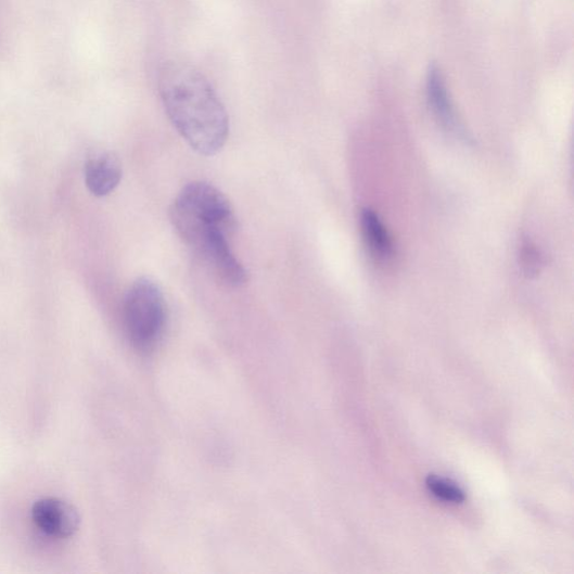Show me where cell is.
<instances>
[{
    "label": "cell",
    "instance_id": "obj_1",
    "mask_svg": "<svg viewBox=\"0 0 574 574\" xmlns=\"http://www.w3.org/2000/svg\"><path fill=\"white\" fill-rule=\"evenodd\" d=\"M158 89L168 118L199 154L219 153L229 133V118L215 89L192 65L168 62L160 73Z\"/></svg>",
    "mask_w": 574,
    "mask_h": 574
},
{
    "label": "cell",
    "instance_id": "obj_2",
    "mask_svg": "<svg viewBox=\"0 0 574 574\" xmlns=\"http://www.w3.org/2000/svg\"><path fill=\"white\" fill-rule=\"evenodd\" d=\"M166 321L161 288L148 278L135 281L124 302V322L131 345L142 353L153 350L162 340Z\"/></svg>",
    "mask_w": 574,
    "mask_h": 574
},
{
    "label": "cell",
    "instance_id": "obj_3",
    "mask_svg": "<svg viewBox=\"0 0 574 574\" xmlns=\"http://www.w3.org/2000/svg\"><path fill=\"white\" fill-rule=\"evenodd\" d=\"M31 520L44 534L55 538L74 536L80 527V514L74 505L56 497H43L31 506Z\"/></svg>",
    "mask_w": 574,
    "mask_h": 574
},
{
    "label": "cell",
    "instance_id": "obj_4",
    "mask_svg": "<svg viewBox=\"0 0 574 574\" xmlns=\"http://www.w3.org/2000/svg\"><path fill=\"white\" fill-rule=\"evenodd\" d=\"M122 177V162L112 152L97 153L86 164V186L95 196L111 194L119 186Z\"/></svg>",
    "mask_w": 574,
    "mask_h": 574
},
{
    "label": "cell",
    "instance_id": "obj_5",
    "mask_svg": "<svg viewBox=\"0 0 574 574\" xmlns=\"http://www.w3.org/2000/svg\"><path fill=\"white\" fill-rule=\"evenodd\" d=\"M429 106L438 122L448 130H460L456 114L448 94L445 79L435 65L430 66L426 79Z\"/></svg>",
    "mask_w": 574,
    "mask_h": 574
},
{
    "label": "cell",
    "instance_id": "obj_6",
    "mask_svg": "<svg viewBox=\"0 0 574 574\" xmlns=\"http://www.w3.org/2000/svg\"><path fill=\"white\" fill-rule=\"evenodd\" d=\"M361 230L370 253L380 260H390L394 256L391 235L380 217L370 209L361 213Z\"/></svg>",
    "mask_w": 574,
    "mask_h": 574
},
{
    "label": "cell",
    "instance_id": "obj_7",
    "mask_svg": "<svg viewBox=\"0 0 574 574\" xmlns=\"http://www.w3.org/2000/svg\"><path fill=\"white\" fill-rule=\"evenodd\" d=\"M425 486L433 496L444 501L462 503L465 500L464 492L451 481L430 475Z\"/></svg>",
    "mask_w": 574,
    "mask_h": 574
},
{
    "label": "cell",
    "instance_id": "obj_8",
    "mask_svg": "<svg viewBox=\"0 0 574 574\" xmlns=\"http://www.w3.org/2000/svg\"><path fill=\"white\" fill-rule=\"evenodd\" d=\"M521 265L527 277L535 276L543 266V256L531 243H525L521 251Z\"/></svg>",
    "mask_w": 574,
    "mask_h": 574
}]
</instances>
